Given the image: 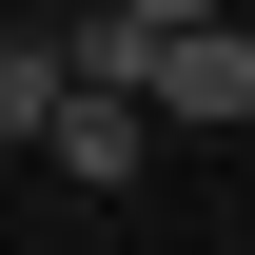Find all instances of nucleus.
Returning a JSON list of instances; mask_svg holds the SVG:
<instances>
[{"label": "nucleus", "instance_id": "nucleus-1", "mask_svg": "<svg viewBox=\"0 0 255 255\" xmlns=\"http://www.w3.org/2000/svg\"><path fill=\"white\" fill-rule=\"evenodd\" d=\"M59 98H79V39H20L0 20V137H59Z\"/></svg>", "mask_w": 255, "mask_h": 255}, {"label": "nucleus", "instance_id": "nucleus-2", "mask_svg": "<svg viewBox=\"0 0 255 255\" xmlns=\"http://www.w3.org/2000/svg\"><path fill=\"white\" fill-rule=\"evenodd\" d=\"M39 157H59V177H98V196H118V177H137V98H98V79H79V98H59V137H39Z\"/></svg>", "mask_w": 255, "mask_h": 255}]
</instances>
